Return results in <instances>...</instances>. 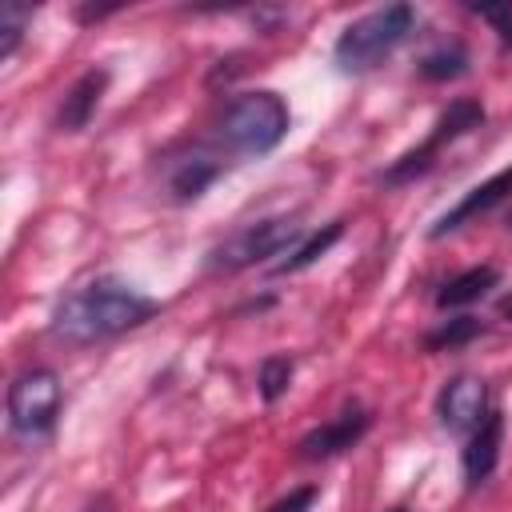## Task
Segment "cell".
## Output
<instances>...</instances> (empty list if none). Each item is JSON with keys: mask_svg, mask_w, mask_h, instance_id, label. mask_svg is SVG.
<instances>
[{"mask_svg": "<svg viewBox=\"0 0 512 512\" xmlns=\"http://www.w3.org/2000/svg\"><path fill=\"white\" fill-rule=\"evenodd\" d=\"M468 72V52L460 48V44H448V48H436V52H428L424 60H420V76L424 80H456V76H464Z\"/></svg>", "mask_w": 512, "mask_h": 512, "instance_id": "2e32d148", "label": "cell"}, {"mask_svg": "<svg viewBox=\"0 0 512 512\" xmlns=\"http://www.w3.org/2000/svg\"><path fill=\"white\" fill-rule=\"evenodd\" d=\"M292 128V112L284 96L260 88V92H240L224 104L216 120V136L228 152L236 156H268Z\"/></svg>", "mask_w": 512, "mask_h": 512, "instance_id": "7a4b0ae2", "label": "cell"}, {"mask_svg": "<svg viewBox=\"0 0 512 512\" xmlns=\"http://www.w3.org/2000/svg\"><path fill=\"white\" fill-rule=\"evenodd\" d=\"M500 284V272L492 264H476V268H464L460 276H452L440 292H436V308H464V304H476L480 296H488V288Z\"/></svg>", "mask_w": 512, "mask_h": 512, "instance_id": "4fadbf2b", "label": "cell"}, {"mask_svg": "<svg viewBox=\"0 0 512 512\" xmlns=\"http://www.w3.org/2000/svg\"><path fill=\"white\" fill-rule=\"evenodd\" d=\"M28 24H32V8H24V4H0V60L4 64L16 56Z\"/></svg>", "mask_w": 512, "mask_h": 512, "instance_id": "e0dca14e", "label": "cell"}, {"mask_svg": "<svg viewBox=\"0 0 512 512\" xmlns=\"http://www.w3.org/2000/svg\"><path fill=\"white\" fill-rule=\"evenodd\" d=\"M484 328H480V320L476 316H452V320H444L440 328H432L428 336H424V348L428 352H452V348H464L468 340H476Z\"/></svg>", "mask_w": 512, "mask_h": 512, "instance_id": "9a60e30c", "label": "cell"}, {"mask_svg": "<svg viewBox=\"0 0 512 512\" xmlns=\"http://www.w3.org/2000/svg\"><path fill=\"white\" fill-rule=\"evenodd\" d=\"M492 408H488V384L480 380V376H468V372H460V376H452V380H444V388H440V396H436V416H440V428H448V432H476V424L488 416Z\"/></svg>", "mask_w": 512, "mask_h": 512, "instance_id": "52a82bcc", "label": "cell"}, {"mask_svg": "<svg viewBox=\"0 0 512 512\" xmlns=\"http://www.w3.org/2000/svg\"><path fill=\"white\" fill-rule=\"evenodd\" d=\"M340 236H344V220H332V224H324L316 236H308L304 244H296V248H292V256L276 264V272H300V268L316 264V260H320V256H324V252H328V248H332Z\"/></svg>", "mask_w": 512, "mask_h": 512, "instance_id": "5bb4252c", "label": "cell"}, {"mask_svg": "<svg viewBox=\"0 0 512 512\" xmlns=\"http://www.w3.org/2000/svg\"><path fill=\"white\" fill-rule=\"evenodd\" d=\"M500 448H504V412L492 408V412L476 424V432L468 436V448H464V456H460V464H464V480H468L472 488L484 484V480L496 472V464H500Z\"/></svg>", "mask_w": 512, "mask_h": 512, "instance_id": "30bf717a", "label": "cell"}, {"mask_svg": "<svg viewBox=\"0 0 512 512\" xmlns=\"http://www.w3.org/2000/svg\"><path fill=\"white\" fill-rule=\"evenodd\" d=\"M480 124H484V104H480V100H468V96L452 100V104L440 112V120L432 124V132H428L412 152H404L400 160H392V168H388V172H380V180H384V184H404V180H412V176L428 172L432 156H436L448 140H456V136H464V132L480 128Z\"/></svg>", "mask_w": 512, "mask_h": 512, "instance_id": "8992f818", "label": "cell"}, {"mask_svg": "<svg viewBox=\"0 0 512 512\" xmlns=\"http://www.w3.org/2000/svg\"><path fill=\"white\" fill-rule=\"evenodd\" d=\"M416 28V8L412 4H384L364 16H356L332 44V60L340 72H368L384 56H392L408 32Z\"/></svg>", "mask_w": 512, "mask_h": 512, "instance_id": "3957f363", "label": "cell"}, {"mask_svg": "<svg viewBox=\"0 0 512 512\" xmlns=\"http://www.w3.org/2000/svg\"><path fill=\"white\" fill-rule=\"evenodd\" d=\"M304 228L292 220V216H268V220H256V224H244L236 228L228 240H220L212 252H208V268L216 272H240V268H252L268 256H280L284 248L300 244Z\"/></svg>", "mask_w": 512, "mask_h": 512, "instance_id": "277c9868", "label": "cell"}, {"mask_svg": "<svg viewBox=\"0 0 512 512\" xmlns=\"http://www.w3.org/2000/svg\"><path fill=\"white\" fill-rule=\"evenodd\" d=\"M256 384H260V396L264 400H280L292 384V360L288 356H268L256 372Z\"/></svg>", "mask_w": 512, "mask_h": 512, "instance_id": "ac0fdd59", "label": "cell"}, {"mask_svg": "<svg viewBox=\"0 0 512 512\" xmlns=\"http://www.w3.org/2000/svg\"><path fill=\"white\" fill-rule=\"evenodd\" d=\"M388 512H408V508H388Z\"/></svg>", "mask_w": 512, "mask_h": 512, "instance_id": "44dd1931", "label": "cell"}, {"mask_svg": "<svg viewBox=\"0 0 512 512\" xmlns=\"http://www.w3.org/2000/svg\"><path fill=\"white\" fill-rule=\"evenodd\" d=\"M496 312H500L504 320H512V288H508V292H504V296L496 300Z\"/></svg>", "mask_w": 512, "mask_h": 512, "instance_id": "ffe728a7", "label": "cell"}, {"mask_svg": "<svg viewBox=\"0 0 512 512\" xmlns=\"http://www.w3.org/2000/svg\"><path fill=\"white\" fill-rule=\"evenodd\" d=\"M512 196V164L508 168H500L496 176H488L484 184H476V188H468L436 224H432V240H440V236H448V232H456V228H464L468 220H476V216H484L488 208H496L500 200H508Z\"/></svg>", "mask_w": 512, "mask_h": 512, "instance_id": "9c48e42d", "label": "cell"}, {"mask_svg": "<svg viewBox=\"0 0 512 512\" xmlns=\"http://www.w3.org/2000/svg\"><path fill=\"white\" fill-rule=\"evenodd\" d=\"M156 312H160V304L152 296H144L140 288H132L128 280L92 276V280L76 284L72 292H64V300L52 308L48 332L60 344L84 348V344L112 340V336H120L128 328H140Z\"/></svg>", "mask_w": 512, "mask_h": 512, "instance_id": "6da1fadb", "label": "cell"}, {"mask_svg": "<svg viewBox=\"0 0 512 512\" xmlns=\"http://www.w3.org/2000/svg\"><path fill=\"white\" fill-rule=\"evenodd\" d=\"M220 172H224V164H220V160H212V156H204V152L180 156V160L168 168V192H172V200L188 204V200L204 196V188H208Z\"/></svg>", "mask_w": 512, "mask_h": 512, "instance_id": "7c38bea8", "label": "cell"}, {"mask_svg": "<svg viewBox=\"0 0 512 512\" xmlns=\"http://www.w3.org/2000/svg\"><path fill=\"white\" fill-rule=\"evenodd\" d=\"M104 88H108V72H104V68L84 72V76L68 88V96L60 100L56 128H60V132H80V128H88V120H92V116H96V108H100Z\"/></svg>", "mask_w": 512, "mask_h": 512, "instance_id": "8fae6325", "label": "cell"}, {"mask_svg": "<svg viewBox=\"0 0 512 512\" xmlns=\"http://www.w3.org/2000/svg\"><path fill=\"white\" fill-rule=\"evenodd\" d=\"M60 416V376L52 368H24L8 384V428L24 440L48 436Z\"/></svg>", "mask_w": 512, "mask_h": 512, "instance_id": "5b68a950", "label": "cell"}, {"mask_svg": "<svg viewBox=\"0 0 512 512\" xmlns=\"http://www.w3.org/2000/svg\"><path fill=\"white\" fill-rule=\"evenodd\" d=\"M368 428H372V416H368L360 404H352V408H344L340 416H332V420L316 424L312 432H304L296 448H300L304 460H328V456H340V452L356 448Z\"/></svg>", "mask_w": 512, "mask_h": 512, "instance_id": "ba28073f", "label": "cell"}, {"mask_svg": "<svg viewBox=\"0 0 512 512\" xmlns=\"http://www.w3.org/2000/svg\"><path fill=\"white\" fill-rule=\"evenodd\" d=\"M316 496H320V492H316V484H300V488H292L288 496H280L268 512H308V508L316 504Z\"/></svg>", "mask_w": 512, "mask_h": 512, "instance_id": "d6986e66", "label": "cell"}]
</instances>
